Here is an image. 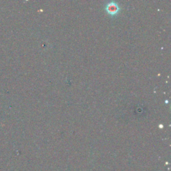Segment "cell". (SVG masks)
<instances>
[{"mask_svg": "<svg viewBox=\"0 0 171 171\" xmlns=\"http://www.w3.org/2000/svg\"><path fill=\"white\" fill-rule=\"evenodd\" d=\"M106 10H107L108 13H110V14L114 15L118 12L119 7L116 3H115L114 2H110L107 5Z\"/></svg>", "mask_w": 171, "mask_h": 171, "instance_id": "cell-1", "label": "cell"}]
</instances>
